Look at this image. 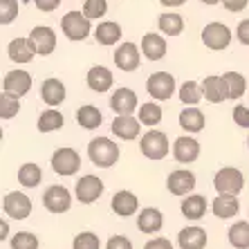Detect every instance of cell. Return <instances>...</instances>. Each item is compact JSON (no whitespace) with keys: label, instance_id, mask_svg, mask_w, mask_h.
Listing matches in <instances>:
<instances>
[{"label":"cell","instance_id":"13","mask_svg":"<svg viewBox=\"0 0 249 249\" xmlns=\"http://www.w3.org/2000/svg\"><path fill=\"white\" fill-rule=\"evenodd\" d=\"M196 186V175L186 168H178V171H171L166 178V189L173 196H186V193L193 191Z\"/></svg>","mask_w":249,"mask_h":249},{"label":"cell","instance_id":"35","mask_svg":"<svg viewBox=\"0 0 249 249\" xmlns=\"http://www.w3.org/2000/svg\"><path fill=\"white\" fill-rule=\"evenodd\" d=\"M180 99H182V104L186 106H197L200 101L204 99V92H202V86L196 81H186L182 83L180 88Z\"/></svg>","mask_w":249,"mask_h":249},{"label":"cell","instance_id":"5","mask_svg":"<svg viewBox=\"0 0 249 249\" xmlns=\"http://www.w3.org/2000/svg\"><path fill=\"white\" fill-rule=\"evenodd\" d=\"M50 164H52L54 173L63 175V178H70V175H74L79 168H81V155L74 151V148H70V146H63V148H58V151H54L52 160H50Z\"/></svg>","mask_w":249,"mask_h":249},{"label":"cell","instance_id":"32","mask_svg":"<svg viewBox=\"0 0 249 249\" xmlns=\"http://www.w3.org/2000/svg\"><path fill=\"white\" fill-rule=\"evenodd\" d=\"M227 238H229L231 247L249 249V222H245V220L233 222V225L229 227V231H227Z\"/></svg>","mask_w":249,"mask_h":249},{"label":"cell","instance_id":"8","mask_svg":"<svg viewBox=\"0 0 249 249\" xmlns=\"http://www.w3.org/2000/svg\"><path fill=\"white\" fill-rule=\"evenodd\" d=\"M146 90H148V94H151L153 99H157V101L171 99L175 92L173 74H168V72H155V74H151L148 81H146Z\"/></svg>","mask_w":249,"mask_h":249},{"label":"cell","instance_id":"17","mask_svg":"<svg viewBox=\"0 0 249 249\" xmlns=\"http://www.w3.org/2000/svg\"><path fill=\"white\" fill-rule=\"evenodd\" d=\"M202 92L209 104H220L225 99H229V88H227L225 76L211 74L202 81Z\"/></svg>","mask_w":249,"mask_h":249},{"label":"cell","instance_id":"24","mask_svg":"<svg viewBox=\"0 0 249 249\" xmlns=\"http://www.w3.org/2000/svg\"><path fill=\"white\" fill-rule=\"evenodd\" d=\"M142 54H144L148 61H160V58H164L166 56V38L148 32V34L142 38Z\"/></svg>","mask_w":249,"mask_h":249},{"label":"cell","instance_id":"30","mask_svg":"<svg viewBox=\"0 0 249 249\" xmlns=\"http://www.w3.org/2000/svg\"><path fill=\"white\" fill-rule=\"evenodd\" d=\"M182 213L189 220H200L207 213V200L202 196H186V200H182Z\"/></svg>","mask_w":249,"mask_h":249},{"label":"cell","instance_id":"26","mask_svg":"<svg viewBox=\"0 0 249 249\" xmlns=\"http://www.w3.org/2000/svg\"><path fill=\"white\" fill-rule=\"evenodd\" d=\"M7 54L14 63H29L34 58V47L29 43V38H14L9 45H7Z\"/></svg>","mask_w":249,"mask_h":249},{"label":"cell","instance_id":"36","mask_svg":"<svg viewBox=\"0 0 249 249\" xmlns=\"http://www.w3.org/2000/svg\"><path fill=\"white\" fill-rule=\"evenodd\" d=\"M65 119L58 110H45L41 117H38V130L41 133H54L58 128H63Z\"/></svg>","mask_w":249,"mask_h":249},{"label":"cell","instance_id":"48","mask_svg":"<svg viewBox=\"0 0 249 249\" xmlns=\"http://www.w3.org/2000/svg\"><path fill=\"white\" fill-rule=\"evenodd\" d=\"M34 5L38 7L41 12H54V9H58L61 0H34Z\"/></svg>","mask_w":249,"mask_h":249},{"label":"cell","instance_id":"22","mask_svg":"<svg viewBox=\"0 0 249 249\" xmlns=\"http://www.w3.org/2000/svg\"><path fill=\"white\" fill-rule=\"evenodd\" d=\"M139 126H142V122L135 119L133 115H117L112 126H110V130L119 139H135L139 135V130H142Z\"/></svg>","mask_w":249,"mask_h":249},{"label":"cell","instance_id":"21","mask_svg":"<svg viewBox=\"0 0 249 249\" xmlns=\"http://www.w3.org/2000/svg\"><path fill=\"white\" fill-rule=\"evenodd\" d=\"M178 245L180 249H204L207 247V231L202 227H184L178 236Z\"/></svg>","mask_w":249,"mask_h":249},{"label":"cell","instance_id":"40","mask_svg":"<svg viewBox=\"0 0 249 249\" xmlns=\"http://www.w3.org/2000/svg\"><path fill=\"white\" fill-rule=\"evenodd\" d=\"M72 249H101V240L92 231H81L79 236H74Z\"/></svg>","mask_w":249,"mask_h":249},{"label":"cell","instance_id":"50","mask_svg":"<svg viewBox=\"0 0 249 249\" xmlns=\"http://www.w3.org/2000/svg\"><path fill=\"white\" fill-rule=\"evenodd\" d=\"M200 2H204V5H218L220 0H200Z\"/></svg>","mask_w":249,"mask_h":249},{"label":"cell","instance_id":"7","mask_svg":"<svg viewBox=\"0 0 249 249\" xmlns=\"http://www.w3.org/2000/svg\"><path fill=\"white\" fill-rule=\"evenodd\" d=\"M202 43L213 52L227 50L229 43H231V29L222 23H209L202 29Z\"/></svg>","mask_w":249,"mask_h":249},{"label":"cell","instance_id":"14","mask_svg":"<svg viewBox=\"0 0 249 249\" xmlns=\"http://www.w3.org/2000/svg\"><path fill=\"white\" fill-rule=\"evenodd\" d=\"M173 157L180 164H191L200 157V144L197 139L189 137V135H182L173 142Z\"/></svg>","mask_w":249,"mask_h":249},{"label":"cell","instance_id":"29","mask_svg":"<svg viewBox=\"0 0 249 249\" xmlns=\"http://www.w3.org/2000/svg\"><path fill=\"white\" fill-rule=\"evenodd\" d=\"M157 25L162 29V34L166 36H180L182 29H184V18L175 12H164L157 18Z\"/></svg>","mask_w":249,"mask_h":249},{"label":"cell","instance_id":"19","mask_svg":"<svg viewBox=\"0 0 249 249\" xmlns=\"http://www.w3.org/2000/svg\"><path fill=\"white\" fill-rule=\"evenodd\" d=\"M110 207L119 218H130V215H135V211H137L139 200L133 191H126V189H124V191H117L115 196H112Z\"/></svg>","mask_w":249,"mask_h":249},{"label":"cell","instance_id":"16","mask_svg":"<svg viewBox=\"0 0 249 249\" xmlns=\"http://www.w3.org/2000/svg\"><path fill=\"white\" fill-rule=\"evenodd\" d=\"M115 65L119 70H124V72H133V70L139 68V61H142V56H139V47L135 45V43H122V45L117 47L115 52Z\"/></svg>","mask_w":249,"mask_h":249},{"label":"cell","instance_id":"44","mask_svg":"<svg viewBox=\"0 0 249 249\" xmlns=\"http://www.w3.org/2000/svg\"><path fill=\"white\" fill-rule=\"evenodd\" d=\"M106 249H133V243L126 236H112L106 245Z\"/></svg>","mask_w":249,"mask_h":249},{"label":"cell","instance_id":"4","mask_svg":"<svg viewBox=\"0 0 249 249\" xmlns=\"http://www.w3.org/2000/svg\"><path fill=\"white\" fill-rule=\"evenodd\" d=\"M61 29H63V34L70 41H83V38H88L92 25H90V18L83 12H68L61 18Z\"/></svg>","mask_w":249,"mask_h":249},{"label":"cell","instance_id":"27","mask_svg":"<svg viewBox=\"0 0 249 249\" xmlns=\"http://www.w3.org/2000/svg\"><path fill=\"white\" fill-rule=\"evenodd\" d=\"M41 99L47 106H58L65 99V86L58 79H45L41 86Z\"/></svg>","mask_w":249,"mask_h":249},{"label":"cell","instance_id":"28","mask_svg":"<svg viewBox=\"0 0 249 249\" xmlns=\"http://www.w3.org/2000/svg\"><path fill=\"white\" fill-rule=\"evenodd\" d=\"M94 38H97V43H101L106 47L117 45V41L122 38V27L117 23H112V20H104L94 29Z\"/></svg>","mask_w":249,"mask_h":249},{"label":"cell","instance_id":"15","mask_svg":"<svg viewBox=\"0 0 249 249\" xmlns=\"http://www.w3.org/2000/svg\"><path fill=\"white\" fill-rule=\"evenodd\" d=\"M112 72L106 65H92V68L88 70V74H86V83L88 88L92 90V92H108L112 88Z\"/></svg>","mask_w":249,"mask_h":249},{"label":"cell","instance_id":"43","mask_svg":"<svg viewBox=\"0 0 249 249\" xmlns=\"http://www.w3.org/2000/svg\"><path fill=\"white\" fill-rule=\"evenodd\" d=\"M233 122L240 128H249V108L245 106H236L233 108Z\"/></svg>","mask_w":249,"mask_h":249},{"label":"cell","instance_id":"33","mask_svg":"<svg viewBox=\"0 0 249 249\" xmlns=\"http://www.w3.org/2000/svg\"><path fill=\"white\" fill-rule=\"evenodd\" d=\"M76 122L79 126L86 128V130H94V128L101 126V112H99L97 106H81L79 110H76Z\"/></svg>","mask_w":249,"mask_h":249},{"label":"cell","instance_id":"9","mask_svg":"<svg viewBox=\"0 0 249 249\" xmlns=\"http://www.w3.org/2000/svg\"><path fill=\"white\" fill-rule=\"evenodd\" d=\"M43 207H45L50 213H65V211L72 207V193L61 184L50 186V189L43 193Z\"/></svg>","mask_w":249,"mask_h":249},{"label":"cell","instance_id":"11","mask_svg":"<svg viewBox=\"0 0 249 249\" xmlns=\"http://www.w3.org/2000/svg\"><path fill=\"white\" fill-rule=\"evenodd\" d=\"M74 193H76V200L81 204H92L104 193V182L99 180L97 175H83L81 180L76 182Z\"/></svg>","mask_w":249,"mask_h":249},{"label":"cell","instance_id":"2","mask_svg":"<svg viewBox=\"0 0 249 249\" xmlns=\"http://www.w3.org/2000/svg\"><path fill=\"white\" fill-rule=\"evenodd\" d=\"M213 186L220 196H238L245 189V175L233 166H225L215 173Z\"/></svg>","mask_w":249,"mask_h":249},{"label":"cell","instance_id":"12","mask_svg":"<svg viewBox=\"0 0 249 249\" xmlns=\"http://www.w3.org/2000/svg\"><path fill=\"white\" fill-rule=\"evenodd\" d=\"M29 88H32V76L23 70H12L2 79V92H9L18 99L25 97L29 92Z\"/></svg>","mask_w":249,"mask_h":249},{"label":"cell","instance_id":"34","mask_svg":"<svg viewBox=\"0 0 249 249\" xmlns=\"http://www.w3.org/2000/svg\"><path fill=\"white\" fill-rule=\"evenodd\" d=\"M162 106L155 104V101H148L139 108V122L144 124V126H157V124L162 122Z\"/></svg>","mask_w":249,"mask_h":249},{"label":"cell","instance_id":"45","mask_svg":"<svg viewBox=\"0 0 249 249\" xmlns=\"http://www.w3.org/2000/svg\"><path fill=\"white\" fill-rule=\"evenodd\" d=\"M144 249H173V245L168 238H153L144 245Z\"/></svg>","mask_w":249,"mask_h":249},{"label":"cell","instance_id":"41","mask_svg":"<svg viewBox=\"0 0 249 249\" xmlns=\"http://www.w3.org/2000/svg\"><path fill=\"white\" fill-rule=\"evenodd\" d=\"M106 12H108V2H106V0H86V2H83V14H86L90 20L104 18Z\"/></svg>","mask_w":249,"mask_h":249},{"label":"cell","instance_id":"39","mask_svg":"<svg viewBox=\"0 0 249 249\" xmlns=\"http://www.w3.org/2000/svg\"><path fill=\"white\" fill-rule=\"evenodd\" d=\"M38 238L29 231H18L16 236H12L9 240V247L12 249H38Z\"/></svg>","mask_w":249,"mask_h":249},{"label":"cell","instance_id":"31","mask_svg":"<svg viewBox=\"0 0 249 249\" xmlns=\"http://www.w3.org/2000/svg\"><path fill=\"white\" fill-rule=\"evenodd\" d=\"M41 180H43V171L38 164L27 162L18 168V184L27 186V189H34V186L41 184Z\"/></svg>","mask_w":249,"mask_h":249},{"label":"cell","instance_id":"18","mask_svg":"<svg viewBox=\"0 0 249 249\" xmlns=\"http://www.w3.org/2000/svg\"><path fill=\"white\" fill-rule=\"evenodd\" d=\"M110 108L115 115H133L137 108V94L130 88H117L110 97Z\"/></svg>","mask_w":249,"mask_h":249},{"label":"cell","instance_id":"38","mask_svg":"<svg viewBox=\"0 0 249 249\" xmlns=\"http://www.w3.org/2000/svg\"><path fill=\"white\" fill-rule=\"evenodd\" d=\"M18 110H20V101H18V97H14V94H9V92L0 94V117H2V119H12V117H16Z\"/></svg>","mask_w":249,"mask_h":249},{"label":"cell","instance_id":"47","mask_svg":"<svg viewBox=\"0 0 249 249\" xmlns=\"http://www.w3.org/2000/svg\"><path fill=\"white\" fill-rule=\"evenodd\" d=\"M236 36H238V41L243 43V45H249V18H247V20H243L240 25H238Z\"/></svg>","mask_w":249,"mask_h":249},{"label":"cell","instance_id":"3","mask_svg":"<svg viewBox=\"0 0 249 249\" xmlns=\"http://www.w3.org/2000/svg\"><path fill=\"white\" fill-rule=\"evenodd\" d=\"M168 137L162 133V130H148L144 137L139 139V151L142 155L157 162V160H164L168 155Z\"/></svg>","mask_w":249,"mask_h":249},{"label":"cell","instance_id":"46","mask_svg":"<svg viewBox=\"0 0 249 249\" xmlns=\"http://www.w3.org/2000/svg\"><path fill=\"white\" fill-rule=\"evenodd\" d=\"M222 5H225V9H229V12H243L245 7L249 5V0H220Z\"/></svg>","mask_w":249,"mask_h":249},{"label":"cell","instance_id":"6","mask_svg":"<svg viewBox=\"0 0 249 249\" xmlns=\"http://www.w3.org/2000/svg\"><path fill=\"white\" fill-rule=\"evenodd\" d=\"M2 211L14 220H25L32 213V200L23 191H9L2 197Z\"/></svg>","mask_w":249,"mask_h":249},{"label":"cell","instance_id":"51","mask_svg":"<svg viewBox=\"0 0 249 249\" xmlns=\"http://www.w3.org/2000/svg\"><path fill=\"white\" fill-rule=\"evenodd\" d=\"M247 146H249V139H247Z\"/></svg>","mask_w":249,"mask_h":249},{"label":"cell","instance_id":"49","mask_svg":"<svg viewBox=\"0 0 249 249\" xmlns=\"http://www.w3.org/2000/svg\"><path fill=\"white\" fill-rule=\"evenodd\" d=\"M164 7H182L186 0H160Z\"/></svg>","mask_w":249,"mask_h":249},{"label":"cell","instance_id":"10","mask_svg":"<svg viewBox=\"0 0 249 249\" xmlns=\"http://www.w3.org/2000/svg\"><path fill=\"white\" fill-rule=\"evenodd\" d=\"M29 43L34 47L36 54H41V56H47V54H52L56 50V32L52 27H45V25H38L29 32Z\"/></svg>","mask_w":249,"mask_h":249},{"label":"cell","instance_id":"42","mask_svg":"<svg viewBox=\"0 0 249 249\" xmlns=\"http://www.w3.org/2000/svg\"><path fill=\"white\" fill-rule=\"evenodd\" d=\"M18 16V0H0V23L12 25Z\"/></svg>","mask_w":249,"mask_h":249},{"label":"cell","instance_id":"20","mask_svg":"<svg viewBox=\"0 0 249 249\" xmlns=\"http://www.w3.org/2000/svg\"><path fill=\"white\" fill-rule=\"evenodd\" d=\"M164 227V215L160 209L155 207H146L139 211L137 218V229L142 233H157Z\"/></svg>","mask_w":249,"mask_h":249},{"label":"cell","instance_id":"25","mask_svg":"<svg viewBox=\"0 0 249 249\" xmlns=\"http://www.w3.org/2000/svg\"><path fill=\"white\" fill-rule=\"evenodd\" d=\"M204 112L197 110L196 106H186V110L180 112V128L182 130H186V133H200L204 128Z\"/></svg>","mask_w":249,"mask_h":249},{"label":"cell","instance_id":"37","mask_svg":"<svg viewBox=\"0 0 249 249\" xmlns=\"http://www.w3.org/2000/svg\"><path fill=\"white\" fill-rule=\"evenodd\" d=\"M225 81H227V88H229V99H240L243 92L247 90V81H245L243 74H238V72H227Z\"/></svg>","mask_w":249,"mask_h":249},{"label":"cell","instance_id":"1","mask_svg":"<svg viewBox=\"0 0 249 249\" xmlns=\"http://www.w3.org/2000/svg\"><path fill=\"white\" fill-rule=\"evenodd\" d=\"M88 157L99 168H110L119 160V146L110 137H94L88 144Z\"/></svg>","mask_w":249,"mask_h":249},{"label":"cell","instance_id":"23","mask_svg":"<svg viewBox=\"0 0 249 249\" xmlns=\"http://www.w3.org/2000/svg\"><path fill=\"white\" fill-rule=\"evenodd\" d=\"M211 211H213L215 218L229 220V218H236L238 215V211H240V202H238L236 196H220V193H218V197L211 202Z\"/></svg>","mask_w":249,"mask_h":249}]
</instances>
